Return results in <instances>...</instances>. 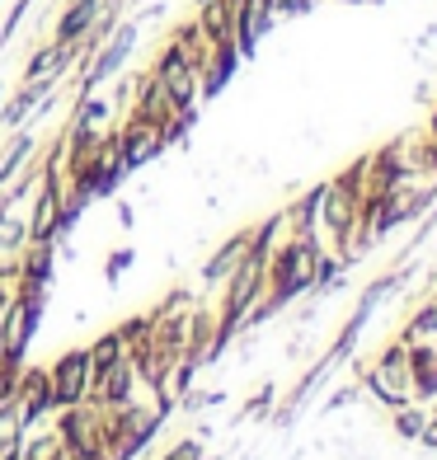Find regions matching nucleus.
I'll list each match as a JSON object with an SVG mask.
<instances>
[{
	"instance_id": "1",
	"label": "nucleus",
	"mask_w": 437,
	"mask_h": 460,
	"mask_svg": "<svg viewBox=\"0 0 437 460\" xmlns=\"http://www.w3.org/2000/svg\"><path fill=\"white\" fill-rule=\"evenodd\" d=\"M156 80H160V90L170 94L174 109H193V99H198V71H193V61L183 57L174 43L160 52V61H156Z\"/></svg>"
},
{
	"instance_id": "2",
	"label": "nucleus",
	"mask_w": 437,
	"mask_h": 460,
	"mask_svg": "<svg viewBox=\"0 0 437 460\" xmlns=\"http://www.w3.org/2000/svg\"><path fill=\"white\" fill-rule=\"evenodd\" d=\"M85 376H90V352H67L52 371V400L76 404L80 394H85Z\"/></svg>"
},
{
	"instance_id": "3",
	"label": "nucleus",
	"mask_w": 437,
	"mask_h": 460,
	"mask_svg": "<svg viewBox=\"0 0 437 460\" xmlns=\"http://www.w3.org/2000/svg\"><path fill=\"white\" fill-rule=\"evenodd\" d=\"M132 43H137V29H132V24H122V29H118V33L109 38V48L99 52V61L90 66V75H85V90H94L99 80H109V75H113L118 66H122V57L132 52Z\"/></svg>"
},
{
	"instance_id": "4",
	"label": "nucleus",
	"mask_w": 437,
	"mask_h": 460,
	"mask_svg": "<svg viewBox=\"0 0 437 460\" xmlns=\"http://www.w3.org/2000/svg\"><path fill=\"white\" fill-rule=\"evenodd\" d=\"M414 390H419V394H437V352H414Z\"/></svg>"
},
{
	"instance_id": "5",
	"label": "nucleus",
	"mask_w": 437,
	"mask_h": 460,
	"mask_svg": "<svg viewBox=\"0 0 437 460\" xmlns=\"http://www.w3.org/2000/svg\"><path fill=\"white\" fill-rule=\"evenodd\" d=\"M14 432H19V409L10 400V404H0V451L14 447Z\"/></svg>"
},
{
	"instance_id": "6",
	"label": "nucleus",
	"mask_w": 437,
	"mask_h": 460,
	"mask_svg": "<svg viewBox=\"0 0 437 460\" xmlns=\"http://www.w3.org/2000/svg\"><path fill=\"white\" fill-rule=\"evenodd\" d=\"M395 428H400L405 437H424V428H428V423H424V413H419V409L400 404V418H395Z\"/></svg>"
},
{
	"instance_id": "7",
	"label": "nucleus",
	"mask_w": 437,
	"mask_h": 460,
	"mask_svg": "<svg viewBox=\"0 0 437 460\" xmlns=\"http://www.w3.org/2000/svg\"><path fill=\"white\" fill-rule=\"evenodd\" d=\"M128 263H132V249H118V254L109 259V278H118V273H122V268H128Z\"/></svg>"
},
{
	"instance_id": "8",
	"label": "nucleus",
	"mask_w": 437,
	"mask_h": 460,
	"mask_svg": "<svg viewBox=\"0 0 437 460\" xmlns=\"http://www.w3.org/2000/svg\"><path fill=\"white\" fill-rule=\"evenodd\" d=\"M433 141H437V113H433Z\"/></svg>"
}]
</instances>
